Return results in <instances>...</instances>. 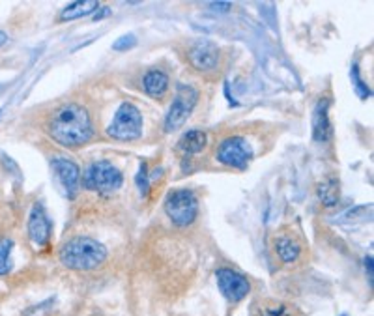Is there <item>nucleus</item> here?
I'll return each instance as SVG.
<instances>
[{"label":"nucleus","mask_w":374,"mask_h":316,"mask_svg":"<svg viewBox=\"0 0 374 316\" xmlns=\"http://www.w3.org/2000/svg\"><path fill=\"white\" fill-rule=\"evenodd\" d=\"M47 133L66 148H79L92 141L94 124L90 113L81 103H64L47 122Z\"/></svg>","instance_id":"1"},{"label":"nucleus","mask_w":374,"mask_h":316,"mask_svg":"<svg viewBox=\"0 0 374 316\" xmlns=\"http://www.w3.org/2000/svg\"><path fill=\"white\" fill-rule=\"evenodd\" d=\"M58 259L68 269L90 272L105 262L107 247L90 236H73L60 247Z\"/></svg>","instance_id":"2"},{"label":"nucleus","mask_w":374,"mask_h":316,"mask_svg":"<svg viewBox=\"0 0 374 316\" xmlns=\"http://www.w3.org/2000/svg\"><path fill=\"white\" fill-rule=\"evenodd\" d=\"M122 185H124V174L116 165L107 159L90 163L85 174L81 176V187L94 191L98 195H113Z\"/></svg>","instance_id":"3"},{"label":"nucleus","mask_w":374,"mask_h":316,"mask_svg":"<svg viewBox=\"0 0 374 316\" xmlns=\"http://www.w3.org/2000/svg\"><path fill=\"white\" fill-rule=\"evenodd\" d=\"M142 127H144V118H142L139 107L129 103V101H124L118 107V111L114 113L111 126L107 127V135L114 141L131 142L141 137Z\"/></svg>","instance_id":"4"},{"label":"nucleus","mask_w":374,"mask_h":316,"mask_svg":"<svg viewBox=\"0 0 374 316\" xmlns=\"http://www.w3.org/2000/svg\"><path fill=\"white\" fill-rule=\"evenodd\" d=\"M165 213L176 226L193 225L198 218V198L191 189L170 191L165 198Z\"/></svg>","instance_id":"5"},{"label":"nucleus","mask_w":374,"mask_h":316,"mask_svg":"<svg viewBox=\"0 0 374 316\" xmlns=\"http://www.w3.org/2000/svg\"><path fill=\"white\" fill-rule=\"evenodd\" d=\"M198 90L193 85H184L180 83L176 86V94H174V101L167 111L165 122H163V129L165 133H174L180 127H184L187 118L193 113V109L197 107Z\"/></svg>","instance_id":"6"},{"label":"nucleus","mask_w":374,"mask_h":316,"mask_svg":"<svg viewBox=\"0 0 374 316\" xmlns=\"http://www.w3.org/2000/svg\"><path fill=\"white\" fill-rule=\"evenodd\" d=\"M215 157L223 167L245 170L249 163L253 161V148L248 142V139L234 135V137H226L225 141L219 144Z\"/></svg>","instance_id":"7"},{"label":"nucleus","mask_w":374,"mask_h":316,"mask_svg":"<svg viewBox=\"0 0 374 316\" xmlns=\"http://www.w3.org/2000/svg\"><path fill=\"white\" fill-rule=\"evenodd\" d=\"M187 60L193 66V70L210 75V73H215L219 70L221 51L210 40H198L187 49Z\"/></svg>","instance_id":"8"},{"label":"nucleus","mask_w":374,"mask_h":316,"mask_svg":"<svg viewBox=\"0 0 374 316\" xmlns=\"http://www.w3.org/2000/svg\"><path fill=\"white\" fill-rule=\"evenodd\" d=\"M215 279L221 294L225 295L228 302L238 303L251 292V282L245 275L234 272L230 267H219L215 269Z\"/></svg>","instance_id":"9"},{"label":"nucleus","mask_w":374,"mask_h":316,"mask_svg":"<svg viewBox=\"0 0 374 316\" xmlns=\"http://www.w3.org/2000/svg\"><path fill=\"white\" fill-rule=\"evenodd\" d=\"M51 167H53V172L57 174L58 182L62 183L68 198L73 200L81 191V176H83L77 163L70 159V157H53Z\"/></svg>","instance_id":"10"},{"label":"nucleus","mask_w":374,"mask_h":316,"mask_svg":"<svg viewBox=\"0 0 374 316\" xmlns=\"http://www.w3.org/2000/svg\"><path fill=\"white\" fill-rule=\"evenodd\" d=\"M51 234H53V221L47 215L43 204L36 202L32 206L29 215V236L34 241V246L43 247L49 243Z\"/></svg>","instance_id":"11"},{"label":"nucleus","mask_w":374,"mask_h":316,"mask_svg":"<svg viewBox=\"0 0 374 316\" xmlns=\"http://www.w3.org/2000/svg\"><path fill=\"white\" fill-rule=\"evenodd\" d=\"M330 107H332V99L320 98L312 111V139L317 142H325L332 139L333 126L330 120Z\"/></svg>","instance_id":"12"},{"label":"nucleus","mask_w":374,"mask_h":316,"mask_svg":"<svg viewBox=\"0 0 374 316\" xmlns=\"http://www.w3.org/2000/svg\"><path fill=\"white\" fill-rule=\"evenodd\" d=\"M169 75L159 68H152L142 77V90L152 99H163L169 92Z\"/></svg>","instance_id":"13"},{"label":"nucleus","mask_w":374,"mask_h":316,"mask_svg":"<svg viewBox=\"0 0 374 316\" xmlns=\"http://www.w3.org/2000/svg\"><path fill=\"white\" fill-rule=\"evenodd\" d=\"M206 146H208V135H206V131H202V129H189V131H185L180 137L176 150L187 159V157H193V155L204 152Z\"/></svg>","instance_id":"14"},{"label":"nucleus","mask_w":374,"mask_h":316,"mask_svg":"<svg viewBox=\"0 0 374 316\" xmlns=\"http://www.w3.org/2000/svg\"><path fill=\"white\" fill-rule=\"evenodd\" d=\"M276 253L284 264H294L302 254V246L294 236L284 234V236L276 238Z\"/></svg>","instance_id":"15"},{"label":"nucleus","mask_w":374,"mask_h":316,"mask_svg":"<svg viewBox=\"0 0 374 316\" xmlns=\"http://www.w3.org/2000/svg\"><path fill=\"white\" fill-rule=\"evenodd\" d=\"M317 195L320 198V202L324 204L325 208H335L340 200V183L337 178H325L324 182H320L317 185Z\"/></svg>","instance_id":"16"},{"label":"nucleus","mask_w":374,"mask_h":316,"mask_svg":"<svg viewBox=\"0 0 374 316\" xmlns=\"http://www.w3.org/2000/svg\"><path fill=\"white\" fill-rule=\"evenodd\" d=\"M99 2L96 0H81V2H71L70 6H66L60 14V21H75L86 15H94L98 12Z\"/></svg>","instance_id":"17"},{"label":"nucleus","mask_w":374,"mask_h":316,"mask_svg":"<svg viewBox=\"0 0 374 316\" xmlns=\"http://www.w3.org/2000/svg\"><path fill=\"white\" fill-rule=\"evenodd\" d=\"M350 79H352L353 90H356V94H358L361 99H369L373 96V90H371L367 83L361 79L360 66H358V64H353L352 66V70H350Z\"/></svg>","instance_id":"18"},{"label":"nucleus","mask_w":374,"mask_h":316,"mask_svg":"<svg viewBox=\"0 0 374 316\" xmlns=\"http://www.w3.org/2000/svg\"><path fill=\"white\" fill-rule=\"evenodd\" d=\"M12 249H14V239L0 238V275H6L12 269V262H10Z\"/></svg>","instance_id":"19"},{"label":"nucleus","mask_w":374,"mask_h":316,"mask_svg":"<svg viewBox=\"0 0 374 316\" xmlns=\"http://www.w3.org/2000/svg\"><path fill=\"white\" fill-rule=\"evenodd\" d=\"M135 183H137V189L141 191L142 197H146L150 193V174H148V167L146 163H141L139 167V172L135 176Z\"/></svg>","instance_id":"20"},{"label":"nucleus","mask_w":374,"mask_h":316,"mask_svg":"<svg viewBox=\"0 0 374 316\" xmlns=\"http://www.w3.org/2000/svg\"><path fill=\"white\" fill-rule=\"evenodd\" d=\"M135 45H137V36H135V34H124L113 43V51H118V53H126V51L133 49Z\"/></svg>","instance_id":"21"},{"label":"nucleus","mask_w":374,"mask_h":316,"mask_svg":"<svg viewBox=\"0 0 374 316\" xmlns=\"http://www.w3.org/2000/svg\"><path fill=\"white\" fill-rule=\"evenodd\" d=\"M365 211H367V208H365V206H360V208H356V210H350V211H346L345 215H343V219H350V221H352V219H360V221H363V213H365Z\"/></svg>","instance_id":"22"},{"label":"nucleus","mask_w":374,"mask_h":316,"mask_svg":"<svg viewBox=\"0 0 374 316\" xmlns=\"http://www.w3.org/2000/svg\"><path fill=\"white\" fill-rule=\"evenodd\" d=\"M264 316H290V313L284 305H279V307H273V309L264 311Z\"/></svg>","instance_id":"23"},{"label":"nucleus","mask_w":374,"mask_h":316,"mask_svg":"<svg viewBox=\"0 0 374 316\" xmlns=\"http://www.w3.org/2000/svg\"><path fill=\"white\" fill-rule=\"evenodd\" d=\"M210 8H213V10H219L221 14H226V12L230 10V2H212V4H210Z\"/></svg>","instance_id":"24"},{"label":"nucleus","mask_w":374,"mask_h":316,"mask_svg":"<svg viewBox=\"0 0 374 316\" xmlns=\"http://www.w3.org/2000/svg\"><path fill=\"white\" fill-rule=\"evenodd\" d=\"M99 14H94V21H101L103 17H109V15H113V12H111V8H98Z\"/></svg>","instance_id":"25"},{"label":"nucleus","mask_w":374,"mask_h":316,"mask_svg":"<svg viewBox=\"0 0 374 316\" xmlns=\"http://www.w3.org/2000/svg\"><path fill=\"white\" fill-rule=\"evenodd\" d=\"M365 272L369 274V282L373 285V256H365Z\"/></svg>","instance_id":"26"},{"label":"nucleus","mask_w":374,"mask_h":316,"mask_svg":"<svg viewBox=\"0 0 374 316\" xmlns=\"http://www.w3.org/2000/svg\"><path fill=\"white\" fill-rule=\"evenodd\" d=\"M6 42H8L6 32H2V30H0V47H2V45H4Z\"/></svg>","instance_id":"27"},{"label":"nucleus","mask_w":374,"mask_h":316,"mask_svg":"<svg viewBox=\"0 0 374 316\" xmlns=\"http://www.w3.org/2000/svg\"><path fill=\"white\" fill-rule=\"evenodd\" d=\"M0 114H2V111H0Z\"/></svg>","instance_id":"28"}]
</instances>
